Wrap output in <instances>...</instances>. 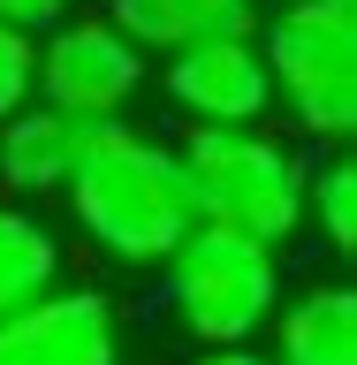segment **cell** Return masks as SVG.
Returning <instances> with one entry per match:
<instances>
[{"mask_svg":"<svg viewBox=\"0 0 357 365\" xmlns=\"http://www.w3.org/2000/svg\"><path fill=\"white\" fill-rule=\"evenodd\" d=\"M61 198L76 213V236L122 274H160L167 251L198 228L175 145L160 130H145V122H130V114L84 130V153L68 168Z\"/></svg>","mask_w":357,"mask_h":365,"instance_id":"6da1fadb","label":"cell"},{"mask_svg":"<svg viewBox=\"0 0 357 365\" xmlns=\"http://www.w3.org/2000/svg\"><path fill=\"white\" fill-rule=\"evenodd\" d=\"M198 228H228L251 244H289L304 228V175L312 153L281 137L274 122H228V130H182L175 145Z\"/></svg>","mask_w":357,"mask_h":365,"instance_id":"7a4b0ae2","label":"cell"},{"mask_svg":"<svg viewBox=\"0 0 357 365\" xmlns=\"http://www.w3.org/2000/svg\"><path fill=\"white\" fill-rule=\"evenodd\" d=\"M274 107L312 145H350L357 130V0H281L251 23Z\"/></svg>","mask_w":357,"mask_h":365,"instance_id":"3957f363","label":"cell"},{"mask_svg":"<svg viewBox=\"0 0 357 365\" xmlns=\"http://www.w3.org/2000/svg\"><path fill=\"white\" fill-rule=\"evenodd\" d=\"M160 289H167V319L182 327V342H198V350L259 342L281 304V251L228 236V228H190L167 251Z\"/></svg>","mask_w":357,"mask_h":365,"instance_id":"277c9868","label":"cell"},{"mask_svg":"<svg viewBox=\"0 0 357 365\" xmlns=\"http://www.w3.org/2000/svg\"><path fill=\"white\" fill-rule=\"evenodd\" d=\"M152 84V61L137 53L107 16H61L38 31V84L31 99L76 114V122H114Z\"/></svg>","mask_w":357,"mask_h":365,"instance_id":"5b68a950","label":"cell"},{"mask_svg":"<svg viewBox=\"0 0 357 365\" xmlns=\"http://www.w3.org/2000/svg\"><path fill=\"white\" fill-rule=\"evenodd\" d=\"M152 76H160V99L190 130H228V122H267L274 114V84H267V61H259V38L251 31L160 53Z\"/></svg>","mask_w":357,"mask_h":365,"instance_id":"8992f818","label":"cell"},{"mask_svg":"<svg viewBox=\"0 0 357 365\" xmlns=\"http://www.w3.org/2000/svg\"><path fill=\"white\" fill-rule=\"evenodd\" d=\"M0 365H122V312L107 289H38L31 304L0 312Z\"/></svg>","mask_w":357,"mask_h":365,"instance_id":"52a82bcc","label":"cell"},{"mask_svg":"<svg viewBox=\"0 0 357 365\" xmlns=\"http://www.w3.org/2000/svg\"><path fill=\"white\" fill-rule=\"evenodd\" d=\"M84 130L91 122L46 107V99H23L16 114H0V190H16V198H61L68 168L84 153Z\"/></svg>","mask_w":357,"mask_h":365,"instance_id":"ba28073f","label":"cell"},{"mask_svg":"<svg viewBox=\"0 0 357 365\" xmlns=\"http://www.w3.org/2000/svg\"><path fill=\"white\" fill-rule=\"evenodd\" d=\"M274 365H357V289L350 282H312L274 304L267 319Z\"/></svg>","mask_w":357,"mask_h":365,"instance_id":"9c48e42d","label":"cell"},{"mask_svg":"<svg viewBox=\"0 0 357 365\" xmlns=\"http://www.w3.org/2000/svg\"><path fill=\"white\" fill-rule=\"evenodd\" d=\"M99 16H107L145 61H160V53H182V46H198V38L251 31V23H259V0H107Z\"/></svg>","mask_w":357,"mask_h":365,"instance_id":"30bf717a","label":"cell"},{"mask_svg":"<svg viewBox=\"0 0 357 365\" xmlns=\"http://www.w3.org/2000/svg\"><path fill=\"white\" fill-rule=\"evenodd\" d=\"M53 282H61V236H53L23 198L0 190V312L31 304V297L53 289Z\"/></svg>","mask_w":357,"mask_h":365,"instance_id":"8fae6325","label":"cell"},{"mask_svg":"<svg viewBox=\"0 0 357 365\" xmlns=\"http://www.w3.org/2000/svg\"><path fill=\"white\" fill-rule=\"evenodd\" d=\"M304 228H319V244L350 259L357 251V160L350 145H327L304 175Z\"/></svg>","mask_w":357,"mask_h":365,"instance_id":"7c38bea8","label":"cell"},{"mask_svg":"<svg viewBox=\"0 0 357 365\" xmlns=\"http://www.w3.org/2000/svg\"><path fill=\"white\" fill-rule=\"evenodd\" d=\"M38 84V31H23V23L0 16V114H16Z\"/></svg>","mask_w":357,"mask_h":365,"instance_id":"4fadbf2b","label":"cell"},{"mask_svg":"<svg viewBox=\"0 0 357 365\" xmlns=\"http://www.w3.org/2000/svg\"><path fill=\"white\" fill-rule=\"evenodd\" d=\"M76 0H0V16L8 23H23V31H46V23H61Z\"/></svg>","mask_w":357,"mask_h":365,"instance_id":"5bb4252c","label":"cell"},{"mask_svg":"<svg viewBox=\"0 0 357 365\" xmlns=\"http://www.w3.org/2000/svg\"><path fill=\"white\" fill-rule=\"evenodd\" d=\"M198 365H274L259 342H228V350H198Z\"/></svg>","mask_w":357,"mask_h":365,"instance_id":"9a60e30c","label":"cell"}]
</instances>
